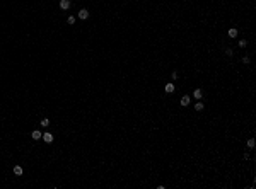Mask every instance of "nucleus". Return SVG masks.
I'll return each mask as SVG.
<instances>
[{
    "label": "nucleus",
    "instance_id": "obj_3",
    "mask_svg": "<svg viewBox=\"0 0 256 189\" xmlns=\"http://www.w3.org/2000/svg\"><path fill=\"white\" fill-rule=\"evenodd\" d=\"M43 140H45V142H46V143H51V142H53V135H51V133H43Z\"/></svg>",
    "mask_w": 256,
    "mask_h": 189
},
{
    "label": "nucleus",
    "instance_id": "obj_10",
    "mask_svg": "<svg viewBox=\"0 0 256 189\" xmlns=\"http://www.w3.org/2000/svg\"><path fill=\"white\" fill-rule=\"evenodd\" d=\"M41 126H43V128L50 126V119H48V118H43V119H41Z\"/></svg>",
    "mask_w": 256,
    "mask_h": 189
},
{
    "label": "nucleus",
    "instance_id": "obj_8",
    "mask_svg": "<svg viewBox=\"0 0 256 189\" xmlns=\"http://www.w3.org/2000/svg\"><path fill=\"white\" fill-rule=\"evenodd\" d=\"M237 36V29L236 27H230L229 29V38H236Z\"/></svg>",
    "mask_w": 256,
    "mask_h": 189
},
{
    "label": "nucleus",
    "instance_id": "obj_13",
    "mask_svg": "<svg viewBox=\"0 0 256 189\" xmlns=\"http://www.w3.org/2000/svg\"><path fill=\"white\" fill-rule=\"evenodd\" d=\"M67 22H68V24H74V22H75V17H72V15H70V17H68V20H67Z\"/></svg>",
    "mask_w": 256,
    "mask_h": 189
},
{
    "label": "nucleus",
    "instance_id": "obj_7",
    "mask_svg": "<svg viewBox=\"0 0 256 189\" xmlns=\"http://www.w3.org/2000/svg\"><path fill=\"white\" fill-rule=\"evenodd\" d=\"M14 174L16 176H22V167L21 165H14Z\"/></svg>",
    "mask_w": 256,
    "mask_h": 189
},
{
    "label": "nucleus",
    "instance_id": "obj_5",
    "mask_svg": "<svg viewBox=\"0 0 256 189\" xmlns=\"http://www.w3.org/2000/svg\"><path fill=\"white\" fill-rule=\"evenodd\" d=\"M190 101H191L190 95H183V97H181V106H188V104H190Z\"/></svg>",
    "mask_w": 256,
    "mask_h": 189
},
{
    "label": "nucleus",
    "instance_id": "obj_14",
    "mask_svg": "<svg viewBox=\"0 0 256 189\" xmlns=\"http://www.w3.org/2000/svg\"><path fill=\"white\" fill-rule=\"evenodd\" d=\"M246 44H247V41H246V39H244V41H239V46H241V48H244Z\"/></svg>",
    "mask_w": 256,
    "mask_h": 189
},
{
    "label": "nucleus",
    "instance_id": "obj_2",
    "mask_svg": "<svg viewBox=\"0 0 256 189\" xmlns=\"http://www.w3.org/2000/svg\"><path fill=\"white\" fill-rule=\"evenodd\" d=\"M70 0H60V9H63V10H68L70 9Z\"/></svg>",
    "mask_w": 256,
    "mask_h": 189
},
{
    "label": "nucleus",
    "instance_id": "obj_12",
    "mask_svg": "<svg viewBox=\"0 0 256 189\" xmlns=\"http://www.w3.org/2000/svg\"><path fill=\"white\" fill-rule=\"evenodd\" d=\"M201 109H203V104L201 102H196L195 104V111H201Z\"/></svg>",
    "mask_w": 256,
    "mask_h": 189
},
{
    "label": "nucleus",
    "instance_id": "obj_1",
    "mask_svg": "<svg viewBox=\"0 0 256 189\" xmlns=\"http://www.w3.org/2000/svg\"><path fill=\"white\" fill-rule=\"evenodd\" d=\"M87 17H89V10H87V9H80V10H79V19L85 20Z\"/></svg>",
    "mask_w": 256,
    "mask_h": 189
},
{
    "label": "nucleus",
    "instance_id": "obj_4",
    "mask_svg": "<svg viewBox=\"0 0 256 189\" xmlns=\"http://www.w3.org/2000/svg\"><path fill=\"white\" fill-rule=\"evenodd\" d=\"M31 138H33V140H41V138H43V135H41V131H38V130H36V131L31 133Z\"/></svg>",
    "mask_w": 256,
    "mask_h": 189
},
{
    "label": "nucleus",
    "instance_id": "obj_9",
    "mask_svg": "<svg viewBox=\"0 0 256 189\" xmlns=\"http://www.w3.org/2000/svg\"><path fill=\"white\" fill-rule=\"evenodd\" d=\"M166 92H167V94L174 92V85H172V84H167V85H166Z\"/></svg>",
    "mask_w": 256,
    "mask_h": 189
},
{
    "label": "nucleus",
    "instance_id": "obj_6",
    "mask_svg": "<svg viewBox=\"0 0 256 189\" xmlns=\"http://www.w3.org/2000/svg\"><path fill=\"white\" fill-rule=\"evenodd\" d=\"M193 97H195V99H201V97H203V92H201V89H196V90L193 92Z\"/></svg>",
    "mask_w": 256,
    "mask_h": 189
},
{
    "label": "nucleus",
    "instance_id": "obj_11",
    "mask_svg": "<svg viewBox=\"0 0 256 189\" xmlns=\"http://www.w3.org/2000/svg\"><path fill=\"white\" fill-rule=\"evenodd\" d=\"M254 147V138H249L247 140V148H253Z\"/></svg>",
    "mask_w": 256,
    "mask_h": 189
}]
</instances>
